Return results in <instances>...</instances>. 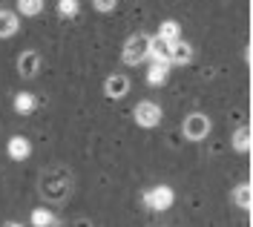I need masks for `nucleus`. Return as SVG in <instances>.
<instances>
[{
    "label": "nucleus",
    "mask_w": 253,
    "mask_h": 227,
    "mask_svg": "<svg viewBox=\"0 0 253 227\" xmlns=\"http://www.w3.org/2000/svg\"><path fill=\"white\" fill-rule=\"evenodd\" d=\"M150 43H153L150 35H144V32L132 35V38L124 43V49H121V61H124L126 66L144 64V58H150Z\"/></svg>",
    "instance_id": "obj_1"
},
{
    "label": "nucleus",
    "mask_w": 253,
    "mask_h": 227,
    "mask_svg": "<svg viewBox=\"0 0 253 227\" xmlns=\"http://www.w3.org/2000/svg\"><path fill=\"white\" fill-rule=\"evenodd\" d=\"M181 132H184L187 141H205L210 135V118L205 113H190L181 124Z\"/></svg>",
    "instance_id": "obj_2"
},
{
    "label": "nucleus",
    "mask_w": 253,
    "mask_h": 227,
    "mask_svg": "<svg viewBox=\"0 0 253 227\" xmlns=\"http://www.w3.org/2000/svg\"><path fill=\"white\" fill-rule=\"evenodd\" d=\"M132 121L138 127H144V130H153V127L161 124V107H158L156 101H141L132 110Z\"/></svg>",
    "instance_id": "obj_3"
},
{
    "label": "nucleus",
    "mask_w": 253,
    "mask_h": 227,
    "mask_svg": "<svg viewBox=\"0 0 253 227\" xmlns=\"http://www.w3.org/2000/svg\"><path fill=\"white\" fill-rule=\"evenodd\" d=\"M173 198H175L173 190L161 184V187H153V190H147V193H144V204H147L150 210L161 213V210H170V207H173Z\"/></svg>",
    "instance_id": "obj_4"
},
{
    "label": "nucleus",
    "mask_w": 253,
    "mask_h": 227,
    "mask_svg": "<svg viewBox=\"0 0 253 227\" xmlns=\"http://www.w3.org/2000/svg\"><path fill=\"white\" fill-rule=\"evenodd\" d=\"M6 152H9L12 161H26L32 155V141L26 135H12V138L6 141Z\"/></svg>",
    "instance_id": "obj_5"
},
{
    "label": "nucleus",
    "mask_w": 253,
    "mask_h": 227,
    "mask_svg": "<svg viewBox=\"0 0 253 227\" xmlns=\"http://www.w3.org/2000/svg\"><path fill=\"white\" fill-rule=\"evenodd\" d=\"M38 69H41V55H38L35 49L20 52V58H17V72H20L23 78H35Z\"/></svg>",
    "instance_id": "obj_6"
},
{
    "label": "nucleus",
    "mask_w": 253,
    "mask_h": 227,
    "mask_svg": "<svg viewBox=\"0 0 253 227\" xmlns=\"http://www.w3.org/2000/svg\"><path fill=\"white\" fill-rule=\"evenodd\" d=\"M104 92H107V98H115V101L124 98L129 92V78L126 75H110L104 83Z\"/></svg>",
    "instance_id": "obj_7"
},
{
    "label": "nucleus",
    "mask_w": 253,
    "mask_h": 227,
    "mask_svg": "<svg viewBox=\"0 0 253 227\" xmlns=\"http://www.w3.org/2000/svg\"><path fill=\"white\" fill-rule=\"evenodd\" d=\"M193 61V46H190L187 40H173V49H170V64L173 66H184Z\"/></svg>",
    "instance_id": "obj_8"
},
{
    "label": "nucleus",
    "mask_w": 253,
    "mask_h": 227,
    "mask_svg": "<svg viewBox=\"0 0 253 227\" xmlns=\"http://www.w3.org/2000/svg\"><path fill=\"white\" fill-rule=\"evenodd\" d=\"M170 61H153L150 66V72H147V83L150 86H161V83L167 81V75H170Z\"/></svg>",
    "instance_id": "obj_9"
},
{
    "label": "nucleus",
    "mask_w": 253,
    "mask_h": 227,
    "mask_svg": "<svg viewBox=\"0 0 253 227\" xmlns=\"http://www.w3.org/2000/svg\"><path fill=\"white\" fill-rule=\"evenodd\" d=\"M17 29H20V17L15 15V12H0V38L6 40V38H15Z\"/></svg>",
    "instance_id": "obj_10"
},
{
    "label": "nucleus",
    "mask_w": 253,
    "mask_h": 227,
    "mask_svg": "<svg viewBox=\"0 0 253 227\" xmlns=\"http://www.w3.org/2000/svg\"><path fill=\"white\" fill-rule=\"evenodd\" d=\"M170 49H173V43H170L167 38L156 35L153 43H150V58H153V61H170Z\"/></svg>",
    "instance_id": "obj_11"
},
{
    "label": "nucleus",
    "mask_w": 253,
    "mask_h": 227,
    "mask_svg": "<svg viewBox=\"0 0 253 227\" xmlns=\"http://www.w3.org/2000/svg\"><path fill=\"white\" fill-rule=\"evenodd\" d=\"M12 104H15V113L17 115H32V113H35V107H38V98L32 95V92H17Z\"/></svg>",
    "instance_id": "obj_12"
},
{
    "label": "nucleus",
    "mask_w": 253,
    "mask_h": 227,
    "mask_svg": "<svg viewBox=\"0 0 253 227\" xmlns=\"http://www.w3.org/2000/svg\"><path fill=\"white\" fill-rule=\"evenodd\" d=\"M251 147H253V130L251 127H239L233 132V150L236 152H248Z\"/></svg>",
    "instance_id": "obj_13"
},
{
    "label": "nucleus",
    "mask_w": 253,
    "mask_h": 227,
    "mask_svg": "<svg viewBox=\"0 0 253 227\" xmlns=\"http://www.w3.org/2000/svg\"><path fill=\"white\" fill-rule=\"evenodd\" d=\"M29 222L38 225V227H49V225H55V213L46 210V207H35L32 216H29Z\"/></svg>",
    "instance_id": "obj_14"
},
{
    "label": "nucleus",
    "mask_w": 253,
    "mask_h": 227,
    "mask_svg": "<svg viewBox=\"0 0 253 227\" xmlns=\"http://www.w3.org/2000/svg\"><path fill=\"white\" fill-rule=\"evenodd\" d=\"M17 12L26 17H35L43 12V0H17Z\"/></svg>",
    "instance_id": "obj_15"
},
{
    "label": "nucleus",
    "mask_w": 253,
    "mask_h": 227,
    "mask_svg": "<svg viewBox=\"0 0 253 227\" xmlns=\"http://www.w3.org/2000/svg\"><path fill=\"white\" fill-rule=\"evenodd\" d=\"M178 32H181V29H178V23H175V20H164V23H161V29H158V35H161V38H167L170 43L178 40Z\"/></svg>",
    "instance_id": "obj_16"
},
{
    "label": "nucleus",
    "mask_w": 253,
    "mask_h": 227,
    "mask_svg": "<svg viewBox=\"0 0 253 227\" xmlns=\"http://www.w3.org/2000/svg\"><path fill=\"white\" fill-rule=\"evenodd\" d=\"M58 12H61V17H75L81 12V3L78 0H58Z\"/></svg>",
    "instance_id": "obj_17"
},
{
    "label": "nucleus",
    "mask_w": 253,
    "mask_h": 227,
    "mask_svg": "<svg viewBox=\"0 0 253 227\" xmlns=\"http://www.w3.org/2000/svg\"><path fill=\"white\" fill-rule=\"evenodd\" d=\"M233 195H236V204H239V207H251V204H253V198H251V187H239V190H236Z\"/></svg>",
    "instance_id": "obj_18"
},
{
    "label": "nucleus",
    "mask_w": 253,
    "mask_h": 227,
    "mask_svg": "<svg viewBox=\"0 0 253 227\" xmlns=\"http://www.w3.org/2000/svg\"><path fill=\"white\" fill-rule=\"evenodd\" d=\"M115 3H118V0H92V6L98 9V12H112Z\"/></svg>",
    "instance_id": "obj_19"
}]
</instances>
